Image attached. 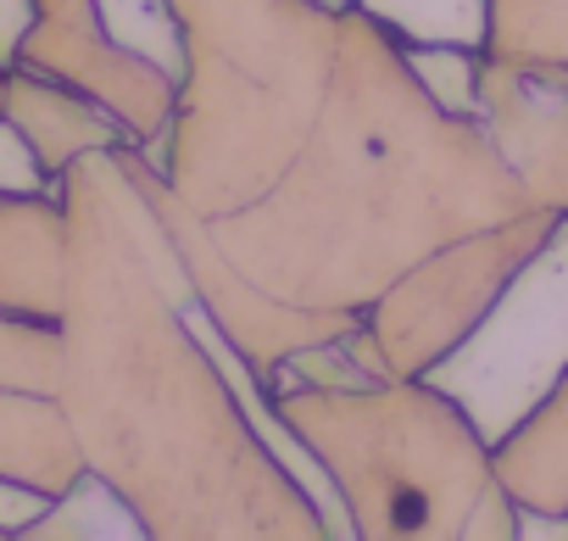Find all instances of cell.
Here are the masks:
<instances>
[{
  "mask_svg": "<svg viewBox=\"0 0 568 541\" xmlns=\"http://www.w3.org/2000/svg\"><path fill=\"white\" fill-rule=\"evenodd\" d=\"M524 212L535 201L485 123L446 112L418 84L407 46L346 7L335 73L302 151L273 190L212 218L206 234L267 302L357 330L407 268Z\"/></svg>",
  "mask_w": 568,
  "mask_h": 541,
  "instance_id": "cell-2",
  "label": "cell"
},
{
  "mask_svg": "<svg viewBox=\"0 0 568 541\" xmlns=\"http://www.w3.org/2000/svg\"><path fill=\"white\" fill-rule=\"evenodd\" d=\"M357 12L385 23L402 46H468L490 40V0H352Z\"/></svg>",
  "mask_w": 568,
  "mask_h": 541,
  "instance_id": "cell-11",
  "label": "cell"
},
{
  "mask_svg": "<svg viewBox=\"0 0 568 541\" xmlns=\"http://www.w3.org/2000/svg\"><path fill=\"white\" fill-rule=\"evenodd\" d=\"M62 385L84 463L151 535H357L341 491L278 419L206 308L140 146L62 168Z\"/></svg>",
  "mask_w": 568,
  "mask_h": 541,
  "instance_id": "cell-1",
  "label": "cell"
},
{
  "mask_svg": "<svg viewBox=\"0 0 568 541\" xmlns=\"http://www.w3.org/2000/svg\"><path fill=\"white\" fill-rule=\"evenodd\" d=\"M62 179L45 173L40 151L29 146V134L0 112V196H40V190H57Z\"/></svg>",
  "mask_w": 568,
  "mask_h": 541,
  "instance_id": "cell-15",
  "label": "cell"
},
{
  "mask_svg": "<svg viewBox=\"0 0 568 541\" xmlns=\"http://www.w3.org/2000/svg\"><path fill=\"white\" fill-rule=\"evenodd\" d=\"M557 212H524L507 218L496 229L463 234L446 251L424 257L407 274L363 313V335L379 358V369L390 380L402 374H424L429 363H440L452 347L468 341V330L490 313V302L501 297V285L513 280V268L535 251V240L551 229Z\"/></svg>",
  "mask_w": 568,
  "mask_h": 541,
  "instance_id": "cell-6",
  "label": "cell"
},
{
  "mask_svg": "<svg viewBox=\"0 0 568 541\" xmlns=\"http://www.w3.org/2000/svg\"><path fill=\"white\" fill-rule=\"evenodd\" d=\"M23 535H151L140 508L95 469H84L62 497H51V508L23 530Z\"/></svg>",
  "mask_w": 568,
  "mask_h": 541,
  "instance_id": "cell-12",
  "label": "cell"
},
{
  "mask_svg": "<svg viewBox=\"0 0 568 541\" xmlns=\"http://www.w3.org/2000/svg\"><path fill=\"white\" fill-rule=\"evenodd\" d=\"M95 12H101V29L112 34V46L162 68L168 79H184V40H179L168 0H95Z\"/></svg>",
  "mask_w": 568,
  "mask_h": 541,
  "instance_id": "cell-14",
  "label": "cell"
},
{
  "mask_svg": "<svg viewBox=\"0 0 568 541\" xmlns=\"http://www.w3.org/2000/svg\"><path fill=\"white\" fill-rule=\"evenodd\" d=\"M368 541H513L518 502L496 474L490 441L424 374L379 385H302L273 397Z\"/></svg>",
  "mask_w": 568,
  "mask_h": 541,
  "instance_id": "cell-4",
  "label": "cell"
},
{
  "mask_svg": "<svg viewBox=\"0 0 568 541\" xmlns=\"http://www.w3.org/2000/svg\"><path fill=\"white\" fill-rule=\"evenodd\" d=\"M84 447L57 397L0 385V480L62 497L84 474Z\"/></svg>",
  "mask_w": 568,
  "mask_h": 541,
  "instance_id": "cell-9",
  "label": "cell"
},
{
  "mask_svg": "<svg viewBox=\"0 0 568 541\" xmlns=\"http://www.w3.org/2000/svg\"><path fill=\"white\" fill-rule=\"evenodd\" d=\"M490 57L568 68V0H490Z\"/></svg>",
  "mask_w": 568,
  "mask_h": 541,
  "instance_id": "cell-13",
  "label": "cell"
},
{
  "mask_svg": "<svg viewBox=\"0 0 568 541\" xmlns=\"http://www.w3.org/2000/svg\"><path fill=\"white\" fill-rule=\"evenodd\" d=\"M0 112H7V118L29 134V146L40 151V162H45L51 179H62V168H68L73 157H84V151L134 146L129 129H123L101 101H90L84 90L57 84V79H45V73H23V68L7 73Z\"/></svg>",
  "mask_w": 568,
  "mask_h": 541,
  "instance_id": "cell-8",
  "label": "cell"
},
{
  "mask_svg": "<svg viewBox=\"0 0 568 541\" xmlns=\"http://www.w3.org/2000/svg\"><path fill=\"white\" fill-rule=\"evenodd\" d=\"M496 474L513 502L562 508L568 513V374L546 391V402L496 447Z\"/></svg>",
  "mask_w": 568,
  "mask_h": 541,
  "instance_id": "cell-10",
  "label": "cell"
},
{
  "mask_svg": "<svg viewBox=\"0 0 568 541\" xmlns=\"http://www.w3.org/2000/svg\"><path fill=\"white\" fill-rule=\"evenodd\" d=\"M568 374V212L535 240V251L513 268V280L490 302V313L424 369L435 391H446L490 452L546 402V391Z\"/></svg>",
  "mask_w": 568,
  "mask_h": 541,
  "instance_id": "cell-5",
  "label": "cell"
},
{
  "mask_svg": "<svg viewBox=\"0 0 568 541\" xmlns=\"http://www.w3.org/2000/svg\"><path fill=\"white\" fill-rule=\"evenodd\" d=\"M184 79L173 123L145 157L195 218H229L278 184L302 151L341 51L318 0H168Z\"/></svg>",
  "mask_w": 568,
  "mask_h": 541,
  "instance_id": "cell-3",
  "label": "cell"
},
{
  "mask_svg": "<svg viewBox=\"0 0 568 541\" xmlns=\"http://www.w3.org/2000/svg\"><path fill=\"white\" fill-rule=\"evenodd\" d=\"M501 162L524 179L529 201L568 212V68L479 57V112Z\"/></svg>",
  "mask_w": 568,
  "mask_h": 541,
  "instance_id": "cell-7",
  "label": "cell"
}]
</instances>
